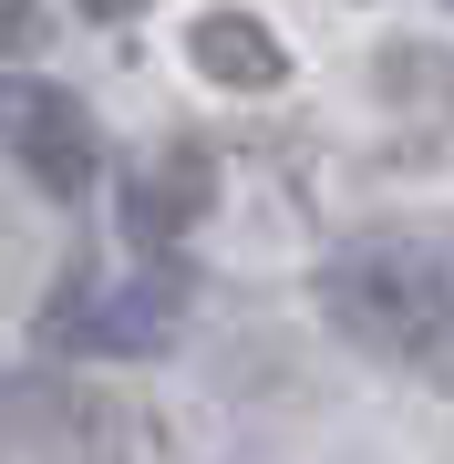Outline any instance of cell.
Here are the masks:
<instances>
[{
  "label": "cell",
  "instance_id": "6da1fadb",
  "mask_svg": "<svg viewBox=\"0 0 454 464\" xmlns=\"http://www.w3.org/2000/svg\"><path fill=\"white\" fill-rule=\"evenodd\" d=\"M320 320L372 362H454V268L413 237H352L320 258Z\"/></svg>",
  "mask_w": 454,
  "mask_h": 464
},
{
  "label": "cell",
  "instance_id": "7a4b0ae2",
  "mask_svg": "<svg viewBox=\"0 0 454 464\" xmlns=\"http://www.w3.org/2000/svg\"><path fill=\"white\" fill-rule=\"evenodd\" d=\"M186 320V268L145 258V268H72L42 310V341L72 351V362H145L166 351Z\"/></svg>",
  "mask_w": 454,
  "mask_h": 464
},
{
  "label": "cell",
  "instance_id": "3957f363",
  "mask_svg": "<svg viewBox=\"0 0 454 464\" xmlns=\"http://www.w3.org/2000/svg\"><path fill=\"white\" fill-rule=\"evenodd\" d=\"M0 155L42 186V197H83L103 176V134L83 114V93L52 72H0Z\"/></svg>",
  "mask_w": 454,
  "mask_h": 464
},
{
  "label": "cell",
  "instance_id": "277c9868",
  "mask_svg": "<svg viewBox=\"0 0 454 464\" xmlns=\"http://www.w3.org/2000/svg\"><path fill=\"white\" fill-rule=\"evenodd\" d=\"M217 207V155L207 145H155L135 176H124V237H135V248H186V227H197V217Z\"/></svg>",
  "mask_w": 454,
  "mask_h": 464
},
{
  "label": "cell",
  "instance_id": "5b68a950",
  "mask_svg": "<svg viewBox=\"0 0 454 464\" xmlns=\"http://www.w3.org/2000/svg\"><path fill=\"white\" fill-rule=\"evenodd\" d=\"M186 63H197L217 93H279V83H289V42H279L258 11H197Z\"/></svg>",
  "mask_w": 454,
  "mask_h": 464
},
{
  "label": "cell",
  "instance_id": "8992f818",
  "mask_svg": "<svg viewBox=\"0 0 454 464\" xmlns=\"http://www.w3.org/2000/svg\"><path fill=\"white\" fill-rule=\"evenodd\" d=\"M42 42V11L32 0H0V52H32Z\"/></svg>",
  "mask_w": 454,
  "mask_h": 464
},
{
  "label": "cell",
  "instance_id": "52a82bcc",
  "mask_svg": "<svg viewBox=\"0 0 454 464\" xmlns=\"http://www.w3.org/2000/svg\"><path fill=\"white\" fill-rule=\"evenodd\" d=\"M83 11H93V21H135L145 0H83Z\"/></svg>",
  "mask_w": 454,
  "mask_h": 464
}]
</instances>
